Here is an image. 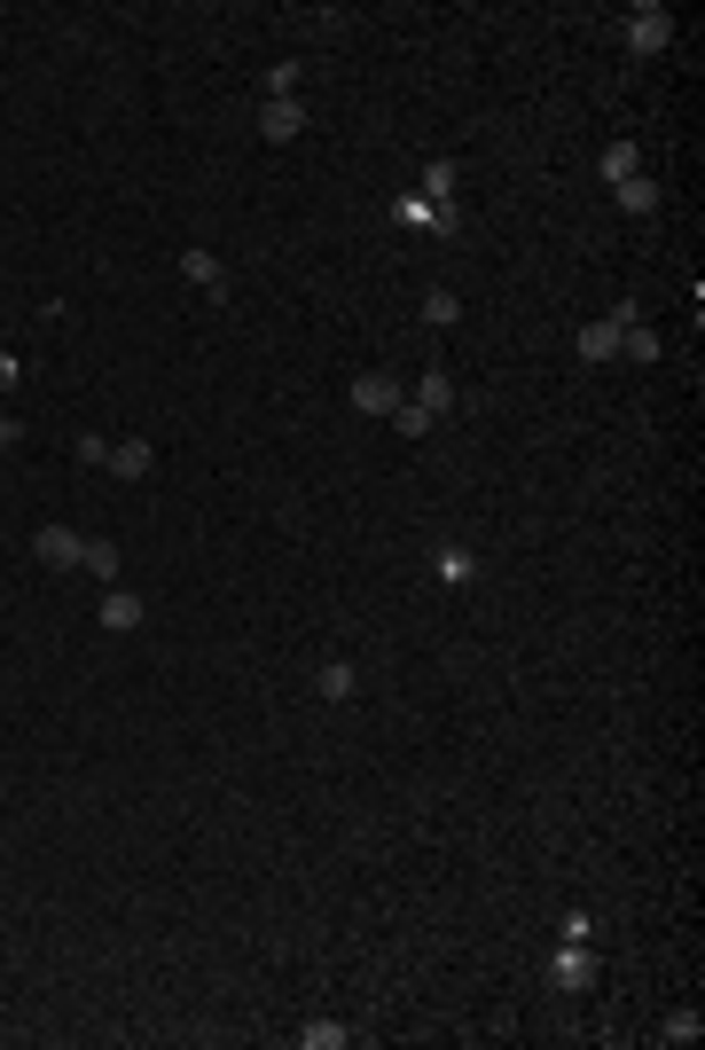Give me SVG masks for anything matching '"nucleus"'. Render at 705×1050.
I'll return each mask as SVG.
<instances>
[{
  "label": "nucleus",
  "instance_id": "obj_1",
  "mask_svg": "<svg viewBox=\"0 0 705 1050\" xmlns=\"http://www.w3.org/2000/svg\"><path fill=\"white\" fill-rule=\"evenodd\" d=\"M392 220H400V228H415V235H455V228H463V212H455V204H431V197H415V189L392 204Z\"/></svg>",
  "mask_w": 705,
  "mask_h": 1050
},
{
  "label": "nucleus",
  "instance_id": "obj_2",
  "mask_svg": "<svg viewBox=\"0 0 705 1050\" xmlns=\"http://www.w3.org/2000/svg\"><path fill=\"white\" fill-rule=\"evenodd\" d=\"M549 988H557V996H580V988H596V956H588V941H565V948L549 956Z\"/></svg>",
  "mask_w": 705,
  "mask_h": 1050
},
{
  "label": "nucleus",
  "instance_id": "obj_3",
  "mask_svg": "<svg viewBox=\"0 0 705 1050\" xmlns=\"http://www.w3.org/2000/svg\"><path fill=\"white\" fill-rule=\"evenodd\" d=\"M666 40H674V17L659 9V0H643V9L628 17V48H635V55H659Z\"/></svg>",
  "mask_w": 705,
  "mask_h": 1050
},
{
  "label": "nucleus",
  "instance_id": "obj_4",
  "mask_svg": "<svg viewBox=\"0 0 705 1050\" xmlns=\"http://www.w3.org/2000/svg\"><path fill=\"white\" fill-rule=\"evenodd\" d=\"M352 408H361V416H392V408H400V385H392L385 369H361V377H352Z\"/></svg>",
  "mask_w": 705,
  "mask_h": 1050
},
{
  "label": "nucleus",
  "instance_id": "obj_5",
  "mask_svg": "<svg viewBox=\"0 0 705 1050\" xmlns=\"http://www.w3.org/2000/svg\"><path fill=\"white\" fill-rule=\"evenodd\" d=\"M628 322H635L628 306L603 314V322H588V329H580V354H588V361H611V354H620V337H628Z\"/></svg>",
  "mask_w": 705,
  "mask_h": 1050
},
{
  "label": "nucleus",
  "instance_id": "obj_6",
  "mask_svg": "<svg viewBox=\"0 0 705 1050\" xmlns=\"http://www.w3.org/2000/svg\"><path fill=\"white\" fill-rule=\"evenodd\" d=\"M111 479H149L157 471V448L149 440H111V463H103Z\"/></svg>",
  "mask_w": 705,
  "mask_h": 1050
},
{
  "label": "nucleus",
  "instance_id": "obj_7",
  "mask_svg": "<svg viewBox=\"0 0 705 1050\" xmlns=\"http://www.w3.org/2000/svg\"><path fill=\"white\" fill-rule=\"evenodd\" d=\"M32 549H40V565H63V573H71V565H78V549H86V542H78V534H71V525H40V534H32Z\"/></svg>",
  "mask_w": 705,
  "mask_h": 1050
},
{
  "label": "nucleus",
  "instance_id": "obj_8",
  "mask_svg": "<svg viewBox=\"0 0 705 1050\" xmlns=\"http://www.w3.org/2000/svg\"><path fill=\"white\" fill-rule=\"evenodd\" d=\"M103 628H111V636H134V628H141V596H134V588H111V596H103Z\"/></svg>",
  "mask_w": 705,
  "mask_h": 1050
},
{
  "label": "nucleus",
  "instance_id": "obj_9",
  "mask_svg": "<svg viewBox=\"0 0 705 1050\" xmlns=\"http://www.w3.org/2000/svg\"><path fill=\"white\" fill-rule=\"evenodd\" d=\"M455 181H463V172H455V157H431V165H423V181H415V197H431V204H455Z\"/></svg>",
  "mask_w": 705,
  "mask_h": 1050
},
{
  "label": "nucleus",
  "instance_id": "obj_10",
  "mask_svg": "<svg viewBox=\"0 0 705 1050\" xmlns=\"http://www.w3.org/2000/svg\"><path fill=\"white\" fill-rule=\"evenodd\" d=\"M259 134H267V141H298V134H306V111H298V103H267V111H259Z\"/></svg>",
  "mask_w": 705,
  "mask_h": 1050
},
{
  "label": "nucleus",
  "instance_id": "obj_11",
  "mask_svg": "<svg viewBox=\"0 0 705 1050\" xmlns=\"http://www.w3.org/2000/svg\"><path fill=\"white\" fill-rule=\"evenodd\" d=\"M181 275H189L197 291H228V267H220L212 251H181Z\"/></svg>",
  "mask_w": 705,
  "mask_h": 1050
},
{
  "label": "nucleus",
  "instance_id": "obj_12",
  "mask_svg": "<svg viewBox=\"0 0 705 1050\" xmlns=\"http://www.w3.org/2000/svg\"><path fill=\"white\" fill-rule=\"evenodd\" d=\"M314 690H322V697H329V706H345V697H352V690H361V674H352V666H345V659H329V666H322V674H314Z\"/></svg>",
  "mask_w": 705,
  "mask_h": 1050
},
{
  "label": "nucleus",
  "instance_id": "obj_13",
  "mask_svg": "<svg viewBox=\"0 0 705 1050\" xmlns=\"http://www.w3.org/2000/svg\"><path fill=\"white\" fill-rule=\"evenodd\" d=\"M415 408H423V416L439 423V416H448V408H455V385H448V377H439V369H431V377L415 385Z\"/></svg>",
  "mask_w": 705,
  "mask_h": 1050
},
{
  "label": "nucleus",
  "instance_id": "obj_14",
  "mask_svg": "<svg viewBox=\"0 0 705 1050\" xmlns=\"http://www.w3.org/2000/svg\"><path fill=\"white\" fill-rule=\"evenodd\" d=\"M635 172H643L635 141H611V149H603V181H611V189H620V181H635Z\"/></svg>",
  "mask_w": 705,
  "mask_h": 1050
},
{
  "label": "nucleus",
  "instance_id": "obj_15",
  "mask_svg": "<svg viewBox=\"0 0 705 1050\" xmlns=\"http://www.w3.org/2000/svg\"><path fill=\"white\" fill-rule=\"evenodd\" d=\"M620 212L651 220V212H659V181H643V172H635V181H620Z\"/></svg>",
  "mask_w": 705,
  "mask_h": 1050
},
{
  "label": "nucleus",
  "instance_id": "obj_16",
  "mask_svg": "<svg viewBox=\"0 0 705 1050\" xmlns=\"http://www.w3.org/2000/svg\"><path fill=\"white\" fill-rule=\"evenodd\" d=\"M423 322H431V329H455V322H463V298H455V291H423Z\"/></svg>",
  "mask_w": 705,
  "mask_h": 1050
},
{
  "label": "nucleus",
  "instance_id": "obj_17",
  "mask_svg": "<svg viewBox=\"0 0 705 1050\" xmlns=\"http://www.w3.org/2000/svg\"><path fill=\"white\" fill-rule=\"evenodd\" d=\"M298 1042H306V1050H345V1042H352V1027H337V1019H314V1027H298Z\"/></svg>",
  "mask_w": 705,
  "mask_h": 1050
},
{
  "label": "nucleus",
  "instance_id": "obj_18",
  "mask_svg": "<svg viewBox=\"0 0 705 1050\" xmlns=\"http://www.w3.org/2000/svg\"><path fill=\"white\" fill-rule=\"evenodd\" d=\"M78 565L95 573V580H118V549H111V542H86V549H78Z\"/></svg>",
  "mask_w": 705,
  "mask_h": 1050
},
{
  "label": "nucleus",
  "instance_id": "obj_19",
  "mask_svg": "<svg viewBox=\"0 0 705 1050\" xmlns=\"http://www.w3.org/2000/svg\"><path fill=\"white\" fill-rule=\"evenodd\" d=\"M431 565H439V580H471V573H478L471 549H431Z\"/></svg>",
  "mask_w": 705,
  "mask_h": 1050
},
{
  "label": "nucleus",
  "instance_id": "obj_20",
  "mask_svg": "<svg viewBox=\"0 0 705 1050\" xmlns=\"http://www.w3.org/2000/svg\"><path fill=\"white\" fill-rule=\"evenodd\" d=\"M267 103H298V63H275V71H267Z\"/></svg>",
  "mask_w": 705,
  "mask_h": 1050
},
{
  "label": "nucleus",
  "instance_id": "obj_21",
  "mask_svg": "<svg viewBox=\"0 0 705 1050\" xmlns=\"http://www.w3.org/2000/svg\"><path fill=\"white\" fill-rule=\"evenodd\" d=\"M392 423H400V440H423V431H431V416H423L415 400H400V408H392Z\"/></svg>",
  "mask_w": 705,
  "mask_h": 1050
},
{
  "label": "nucleus",
  "instance_id": "obj_22",
  "mask_svg": "<svg viewBox=\"0 0 705 1050\" xmlns=\"http://www.w3.org/2000/svg\"><path fill=\"white\" fill-rule=\"evenodd\" d=\"M620 354H635V361H659V337H651V329H635V322H628V337H620Z\"/></svg>",
  "mask_w": 705,
  "mask_h": 1050
},
{
  "label": "nucleus",
  "instance_id": "obj_23",
  "mask_svg": "<svg viewBox=\"0 0 705 1050\" xmlns=\"http://www.w3.org/2000/svg\"><path fill=\"white\" fill-rule=\"evenodd\" d=\"M71 455H78V463H111V440H103V431H78Z\"/></svg>",
  "mask_w": 705,
  "mask_h": 1050
},
{
  "label": "nucleus",
  "instance_id": "obj_24",
  "mask_svg": "<svg viewBox=\"0 0 705 1050\" xmlns=\"http://www.w3.org/2000/svg\"><path fill=\"white\" fill-rule=\"evenodd\" d=\"M659 1035H666V1042H697V1011H674Z\"/></svg>",
  "mask_w": 705,
  "mask_h": 1050
},
{
  "label": "nucleus",
  "instance_id": "obj_25",
  "mask_svg": "<svg viewBox=\"0 0 705 1050\" xmlns=\"http://www.w3.org/2000/svg\"><path fill=\"white\" fill-rule=\"evenodd\" d=\"M17 385H24V361H17V354H0V392H17Z\"/></svg>",
  "mask_w": 705,
  "mask_h": 1050
},
{
  "label": "nucleus",
  "instance_id": "obj_26",
  "mask_svg": "<svg viewBox=\"0 0 705 1050\" xmlns=\"http://www.w3.org/2000/svg\"><path fill=\"white\" fill-rule=\"evenodd\" d=\"M9 448H17V423H9V416H0V455H9Z\"/></svg>",
  "mask_w": 705,
  "mask_h": 1050
}]
</instances>
